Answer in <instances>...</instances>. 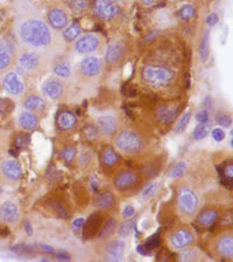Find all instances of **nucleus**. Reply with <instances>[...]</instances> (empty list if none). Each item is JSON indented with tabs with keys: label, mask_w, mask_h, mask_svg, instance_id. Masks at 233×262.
I'll return each mask as SVG.
<instances>
[{
	"label": "nucleus",
	"mask_w": 233,
	"mask_h": 262,
	"mask_svg": "<svg viewBox=\"0 0 233 262\" xmlns=\"http://www.w3.org/2000/svg\"><path fill=\"white\" fill-rule=\"evenodd\" d=\"M181 259L184 260V261H192L196 259V251L192 248H182V252H181Z\"/></svg>",
	"instance_id": "79ce46f5"
},
{
	"label": "nucleus",
	"mask_w": 233,
	"mask_h": 262,
	"mask_svg": "<svg viewBox=\"0 0 233 262\" xmlns=\"http://www.w3.org/2000/svg\"><path fill=\"white\" fill-rule=\"evenodd\" d=\"M68 15L65 11L60 10V8H53L48 12V23L52 28L56 29V31H61L68 26Z\"/></svg>",
	"instance_id": "dca6fc26"
},
{
	"label": "nucleus",
	"mask_w": 233,
	"mask_h": 262,
	"mask_svg": "<svg viewBox=\"0 0 233 262\" xmlns=\"http://www.w3.org/2000/svg\"><path fill=\"white\" fill-rule=\"evenodd\" d=\"M134 224H135L134 221H126L124 223H121L119 226V230H118V235H119L120 238H126V236H129L131 233H132Z\"/></svg>",
	"instance_id": "c9c22d12"
},
{
	"label": "nucleus",
	"mask_w": 233,
	"mask_h": 262,
	"mask_svg": "<svg viewBox=\"0 0 233 262\" xmlns=\"http://www.w3.org/2000/svg\"><path fill=\"white\" fill-rule=\"evenodd\" d=\"M90 185H91L93 190H96L97 187H98V185H99V181L97 180L96 177H92V179L90 180Z\"/></svg>",
	"instance_id": "13d9d810"
},
{
	"label": "nucleus",
	"mask_w": 233,
	"mask_h": 262,
	"mask_svg": "<svg viewBox=\"0 0 233 262\" xmlns=\"http://www.w3.org/2000/svg\"><path fill=\"white\" fill-rule=\"evenodd\" d=\"M139 183V177L133 171H122L114 180V185L117 189L125 191L134 187H137Z\"/></svg>",
	"instance_id": "9d476101"
},
{
	"label": "nucleus",
	"mask_w": 233,
	"mask_h": 262,
	"mask_svg": "<svg viewBox=\"0 0 233 262\" xmlns=\"http://www.w3.org/2000/svg\"><path fill=\"white\" fill-rule=\"evenodd\" d=\"M12 64V55L7 48L0 47V71H5Z\"/></svg>",
	"instance_id": "7c9ffc66"
},
{
	"label": "nucleus",
	"mask_w": 233,
	"mask_h": 262,
	"mask_svg": "<svg viewBox=\"0 0 233 262\" xmlns=\"http://www.w3.org/2000/svg\"><path fill=\"white\" fill-rule=\"evenodd\" d=\"M112 2H114V3H120V2H122V0H112Z\"/></svg>",
	"instance_id": "e2e57ef3"
},
{
	"label": "nucleus",
	"mask_w": 233,
	"mask_h": 262,
	"mask_svg": "<svg viewBox=\"0 0 233 262\" xmlns=\"http://www.w3.org/2000/svg\"><path fill=\"white\" fill-rule=\"evenodd\" d=\"M211 135H213L214 140L217 142H222L224 139H225V132L222 128H215L211 132Z\"/></svg>",
	"instance_id": "de8ad7c7"
},
{
	"label": "nucleus",
	"mask_w": 233,
	"mask_h": 262,
	"mask_svg": "<svg viewBox=\"0 0 233 262\" xmlns=\"http://www.w3.org/2000/svg\"><path fill=\"white\" fill-rule=\"evenodd\" d=\"M190 120H192V112L188 111V112H185L184 115L181 117V119L179 121H177V124L175 125V132L177 134L183 133L184 130H185V128L188 127Z\"/></svg>",
	"instance_id": "f704fd0d"
},
{
	"label": "nucleus",
	"mask_w": 233,
	"mask_h": 262,
	"mask_svg": "<svg viewBox=\"0 0 233 262\" xmlns=\"http://www.w3.org/2000/svg\"><path fill=\"white\" fill-rule=\"evenodd\" d=\"M211 129V124L209 121L206 122H202V124H198L196 126V128L194 130V139L195 140H203L207 134L210 133Z\"/></svg>",
	"instance_id": "c85d7f7f"
},
{
	"label": "nucleus",
	"mask_w": 233,
	"mask_h": 262,
	"mask_svg": "<svg viewBox=\"0 0 233 262\" xmlns=\"http://www.w3.org/2000/svg\"><path fill=\"white\" fill-rule=\"evenodd\" d=\"M194 234L188 230H179L176 231L175 233L172 235L171 238V244L174 248L176 249H182L184 247L190 246L194 243Z\"/></svg>",
	"instance_id": "4468645a"
},
{
	"label": "nucleus",
	"mask_w": 233,
	"mask_h": 262,
	"mask_svg": "<svg viewBox=\"0 0 233 262\" xmlns=\"http://www.w3.org/2000/svg\"><path fill=\"white\" fill-rule=\"evenodd\" d=\"M186 170H188V164L185 162H179L169 170L168 177H171V179H180V177L184 176Z\"/></svg>",
	"instance_id": "473e14b6"
},
{
	"label": "nucleus",
	"mask_w": 233,
	"mask_h": 262,
	"mask_svg": "<svg viewBox=\"0 0 233 262\" xmlns=\"http://www.w3.org/2000/svg\"><path fill=\"white\" fill-rule=\"evenodd\" d=\"M0 172L8 181H18L23 176L20 164L15 160H5L0 164Z\"/></svg>",
	"instance_id": "1a4fd4ad"
},
{
	"label": "nucleus",
	"mask_w": 233,
	"mask_h": 262,
	"mask_svg": "<svg viewBox=\"0 0 233 262\" xmlns=\"http://www.w3.org/2000/svg\"><path fill=\"white\" fill-rule=\"evenodd\" d=\"M125 244L120 240L109 243L105 248V259L108 261H121L124 259Z\"/></svg>",
	"instance_id": "2eb2a0df"
},
{
	"label": "nucleus",
	"mask_w": 233,
	"mask_h": 262,
	"mask_svg": "<svg viewBox=\"0 0 233 262\" xmlns=\"http://www.w3.org/2000/svg\"><path fill=\"white\" fill-rule=\"evenodd\" d=\"M179 14L181 16V19L183 20H192L195 15H196V10L195 7L186 4V5L182 6L179 10Z\"/></svg>",
	"instance_id": "4c0bfd02"
},
{
	"label": "nucleus",
	"mask_w": 233,
	"mask_h": 262,
	"mask_svg": "<svg viewBox=\"0 0 233 262\" xmlns=\"http://www.w3.org/2000/svg\"><path fill=\"white\" fill-rule=\"evenodd\" d=\"M142 2V4L143 5H146V6H150V5H152V4H154L156 0H141Z\"/></svg>",
	"instance_id": "680f3d73"
},
{
	"label": "nucleus",
	"mask_w": 233,
	"mask_h": 262,
	"mask_svg": "<svg viewBox=\"0 0 233 262\" xmlns=\"http://www.w3.org/2000/svg\"><path fill=\"white\" fill-rule=\"evenodd\" d=\"M137 249H138V252H139L141 255H145L146 252H147V248H146L145 246H143V245H142V246H138Z\"/></svg>",
	"instance_id": "052dcab7"
},
{
	"label": "nucleus",
	"mask_w": 233,
	"mask_h": 262,
	"mask_svg": "<svg viewBox=\"0 0 233 262\" xmlns=\"http://www.w3.org/2000/svg\"><path fill=\"white\" fill-rule=\"evenodd\" d=\"M14 110V103L7 98H0V115L7 117Z\"/></svg>",
	"instance_id": "e433bc0d"
},
{
	"label": "nucleus",
	"mask_w": 233,
	"mask_h": 262,
	"mask_svg": "<svg viewBox=\"0 0 233 262\" xmlns=\"http://www.w3.org/2000/svg\"><path fill=\"white\" fill-rule=\"evenodd\" d=\"M117 225H118L117 219H114V218L108 219V221L105 222V224L103 225V229H101V231H100L99 238L108 239L111 235H113L114 232H116V230H117Z\"/></svg>",
	"instance_id": "cd10ccee"
},
{
	"label": "nucleus",
	"mask_w": 233,
	"mask_h": 262,
	"mask_svg": "<svg viewBox=\"0 0 233 262\" xmlns=\"http://www.w3.org/2000/svg\"><path fill=\"white\" fill-rule=\"evenodd\" d=\"M41 91L44 96L49 99H58L62 96L63 91H65V86L63 83L58 79L49 78L48 81L44 83V85L41 88Z\"/></svg>",
	"instance_id": "9b49d317"
},
{
	"label": "nucleus",
	"mask_w": 233,
	"mask_h": 262,
	"mask_svg": "<svg viewBox=\"0 0 233 262\" xmlns=\"http://www.w3.org/2000/svg\"><path fill=\"white\" fill-rule=\"evenodd\" d=\"M216 121H217V124H219L220 126H223V127H230L232 124L231 117L227 115H223V113L216 117Z\"/></svg>",
	"instance_id": "c03bdc74"
},
{
	"label": "nucleus",
	"mask_w": 233,
	"mask_h": 262,
	"mask_svg": "<svg viewBox=\"0 0 233 262\" xmlns=\"http://www.w3.org/2000/svg\"><path fill=\"white\" fill-rule=\"evenodd\" d=\"M95 204L98 209L100 210H109L112 208V205L114 204V196L111 192L105 191L98 193L95 200Z\"/></svg>",
	"instance_id": "393cba45"
},
{
	"label": "nucleus",
	"mask_w": 233,
	"mask_h": 262,
	"mask_svg": "<svg viewBox=\"0 0 233 262\" xmlns=\"http://www.w3.org/2000/svg\"><path fill=\"white\" fill-rule=\"evenodd\" d=\"M0 218L7 224H15L20 219V211L18 205L11 201L4 202L0 205Z\"/></svg>",
	"instance_id": "6e6552de"
},
{
	"label": "nucleus",
	"mask_w": 233,
	"mask_h": 262,
	"mask_svg": "<svg viewBox=\"0 0 233 262\" xmlns=\"http://www.w3.org/2000/svg\"><path fill=\"white\" fill-rule=\"evenodd\" d=\"M159 243H160V238H159V234L156 233L155 235L151 236V238L147 240L143 246H145L147 249H153V248L159 246Z\"/></svg>",
	"instance_id": "a18cd8bd"
},
{
	"label": "nucleus",
	"mask_w": 233,
	"mask_h": 262,
	"mask_svg": "<svg viewBox=\"0 0 233 262\" xmlns=\"http://www.w3.org/2000/svg\"><path fill=\"white\" fill-rule=\"evenodd\" d=\"M93 11L103 20H112L119 13V7L112 0H95Z\"/></svg>",
	"instance_id": "39448f33"
},
{
	"label": "nucleus",
	"mask_w": 233,
	"mask_h": 262,
	"mask_svg": "<svg viewBox=\"0 0 233 262\" xmlns=\"http://www.w3.org/2000/svg\"><path fill=\"white\" fill-rule=\"evenodd\" d=\"M19 36L24 43L32 47H47L52 43L53 36L50 29L37 19H27L19 26Z\"/></svg>",
	"instance_id": "f257e3e1"
},
{
	"label": "nucleus",
	"mask_w": 233,
	"mask_h": 262,
	"mask_svg": "<svg viewBox=\"0 0 233 262\" xmlns=\"http://www.w3.org/2000/svg\"><path fill=\"white\" fill-rule=\"evenodd\" d=\"M41 248H42V251L48 253V254H54V252H55V249L53 247H50L46 244H41Z\"/></svg>",
	"instance_id": "4d7b16f0"
},
{
	"label": "nucleus",
	"mask_w": 233,
	"mask_h": 262,
	"mask_svg": "<svg viewBox=\"0 0 233 262\" xmlns=\"http://www.w3.org/2000/svg\"><path fill=\"white\" fill-rule=\"evenodd\" d=\"M116 147L129 154H137L145 149L146 143L138 133L131 129H122L114 139Z\"/></svg>",
	"instance_id": "7ed1b4c3"
},
{
	"label": "nucleus",
	"mask_w": 233,
	"mask_h": 262,
	"mask_svg": "<svg viewBox=\"0 0 233 262\" xmlns=\"http://www.w3.org/2000/svg\"><path fill=\"white\" fill-rule=\"evenodd\" d=\"M19 63L25 70L33 71V70H36L37 68H39L40 57H39V55L35 53L27 52V53L21 54V56L19 57Z\"/></svg>",
	"instance_id": "412c9836"
},
{
	"label": "nucleus",
	"mask_w": 233,
	"mask_h": 262,
	"mask_svg": "<svg viewBox=\"0 0 233 262\" xmlns=\"http://www.w3.org/2000/svg\"><path fill=\"white\" fill-rule=\"evenodd\" d=\"M53 255L56 257L57 260H61V261H69L71 259L69 253L65 251V249H58V251H55Z\"/></svg>",
	"instance_id": "49530a36"
},
{
	"label": "nucleus",
	"mask_w": 233,
	"mask_h": 262,
	"mask_svg": "<svg viewBox=\"0 0 233 262\" xmlns=\"http://www.w3.org/2000/svg\"><path fill=\"white\" fill-rule=\"evenodd\" d=\"M177 205L182 213L192 215L198 209V197L193 189L183 187L180 189L177 195Z\"/></svg>",
	"instance_id": "20e7f679"
},
{
	"label": "nucleus",
	"mask_w": 233,
	"mask_h": 262,
	"mask_svg": "<svg viewBox=\"0 0 233 262\" xmlns=\"http://www.w3.org/2000/svg\"><path fill=\"white\" fill-rule=\"evenodd\" d=\"M76 154H77V150H76V148L74 147H66L63 148L61 151V156L66 162L74 161V159L76 158Z\"/></svg>",
	"instance_id": "a19ab883"
},
{
	"label": "nucleus",
	"mask_w": 233,
	"mask_h": 262,
	"mask_svg": "<svg viewBox=\"0 0 233 262\" xmlns=\"http://www.w3.org/2000/svg\"><path fill=\"white\" fill-rule=\"evenodd\" d=\"M225 177L227 180H232L233 177V169H232V163L228 164V166L225 168Z\"/></svg>",
	"instance_id": "5fc2aeb1"
},
{
	"label": "nucleus",
	"mask_w": 233,
	"mask_h": 262,
	"mask_svg": "<svg viewBox=\"0 0 233 262\" xmlns=\"http://www.w3.org/2000/svg\"><path fill=\"white\" fill-rule=\"evenodd\" d=\"M25 107H26L28 111H42L46 107L45 100L39 96H29L25 100Z\"/></svg>",
	"instance_id": "a878e982"
},
{
	"label": "nucleus",
	"mask_w": 233,
	"mask_h": 262,
	"mask_svg": "<svg viewBox=\"0 0 233 262\" xmlns=\"http://www.w3.org/2000/svg\"><path fill=\"white\" fill-rule=\"evenodd\" d=\"M54 73L56 74L58 77L68 78V77H70V75H71V68L66 62L56 63L54 67Z\"/></svg>",
	"instance_id": "72a5a7b5"
},
{
	"label": "nucleus",
	"mask_w": 233,
	"mask_h": 262,
	"mask_svg": "<svg viewBox=\"0 0 233 262\" xmlns=\"http://www.w3.org/2000/svg\"><path fill=\"white\" fill-rule=\"evenodd\" d=\"M126 52L125 45L120 41H114L109 45L107 49V60L110 64H117L121 61Z\"/></svg>",
	"instance_id": "f3484780"
},
{
	"label": "nucleus",
	"mask_w": 233,
	"mask_h": 262,
	"mask_svg": "<svg viewBox=\"0 0 233 262\" xmlns=\"http://www.w3.org/2000/svg\"><path fill=\"white\" fill-rule=\"evenodd\" d=\"M80 32H82V29H80L79 25L73 24L70 25L69 27H66L65 32H63V36H65V39L67 41H74L79 36Z\"/></svg>",
	"instance_id": "2f4dec72"
},
{
	"label": "nucleus",
	"mask_w": 233,
	"mask_h": 262,
	"mask_svg": "<svg viewBox=\"0 0 233 262\" xmlns=\"http://www.w3.org/2000/svg\"><path fill=\"white\" fill-rule=\"evenodd\" d=\"M98 132L104 135H112L119 128V122L117 118L112 116H101L96 121Z\"/></svg>",
	"instance_id": "f8f14e48"
},
{
	"label": "nucleus",
	"mask_w": 233,
	"mask_h": 262,
	"mask_svg": "<svg viewBox=\"0 0 233 262\" xmlns=\"http://www.w3.org/2000/svg\"><path fill=\"white\" fill-rule=\"evenodd\" d=\"M218 218V212L214 209H206L197 217V223L201 226L214 225Z\"/></svg>",
	"instance_id": "b1692460"
},
{
	"label": "nucleus",
	"mask_w": 233,
	"mask_h": 262,
	"mask_svg": "<svg viewBox=\"0 0 233 262\" xmlns=\"http://www.w3.org/2000/svg\"><path fill=\"white\" fill-rule=\"evenodd\" d=\"M99 37L95 34H87L76 42L75 50L78 54H90L99 48Z\"/></svg>",
	"instance_id": "423d86ee"
},
{
	"label": "nucleus",
	"mask_w": 233,
	"mask_h": 262,
	"mask_svg": "<svg viewBox=\"0 0 233 262\" xmlns=\"http://www.w3.org/2000/svg\"><path fill=\"white\" fill-rule=\"evenodd\" d=\"M101 160H103V163L105 167L111 168L119 162V155L117 154L116 150L109 147L104 149L103 155H101Z\"/></svg>",
	"instance_id": "bb28decb"
},
{
	"label": "nucleus",
	"mask_w": 233,
	"mask_h": 262,
	"mask_svg": "<svg viewBox=\"0 0 233 262\" xmlns=\"http://www.w3.org/2000/svg\"><path fill=\"white\" fill-rule=\"evenodd\" d=\"M24 229H25V231H26V233H27L28 235H33L34 232H33V229H32L31 223H29V221H25Z\"/></svg>",
	"instance_id": "6e6d98bb"
},
{
	"label": "nucleus",
	"mask_w": 233,
	"mask_h": 262,
	"mask_svg": "<svg viewBox=\"0 0 233 262\" xmlns=\"http://www.w3.org/2000/svg\"><path fill=\"white\" fill-rule=\"evenodd\" d=\"M19 124L26 130H33L39 126V119L32 111H24L19 115Z\"/></svg>",
	"instance_id": "5701e85b"
},
{
	"label": "nucleus",
	"mask_w": 233,
	"mask_h": 262,
	"mask_svg": "<svg viewBox=\"0 0 233 262\" xmlns=\"http://www.w3.org/2000/svg\"><path fill=\"white\" fill-rule=\"evenodd\" d=\"M177 115H179V108L175 106H161L156 111V119L159 121L163 122V124H169L173 120L176 119Z\"/></svg>",
	"instance_id": "4be33fe9"
},
{
	"label": "nucleus",
	"mask_w": 233,
	"mask_h": 262,
	"mask_svg": "<svg viewBox=\"0 0 233 262\" xmlns=\"http://www.w3.org/2000/svg\"><path fill=\"white\" fill-rule=\"evenodd\" d=\"M68 5L74 12H84L89 7V0H68Z\"/></svg>",
	"instance_id": "58836bf2"
},
{
	"label": "nucleus",
	"mask_w": 233,
	"mask_h": 262,
	"mask_svg": "<svg viewBox=\"0 0 233 262\" xmlns=\"http://www.w3.org/2000/svg\"><path fill=\"white\" fill-rule=\"evenodd\" d=\"M134 213H135V210H134L133 206L132 205H126L125 208H124V210H122L121 215H122V218L130 219V218L133 217Z\"/></svg>",
	"instance_id": "8fccbe9b"
},
{
	"label": "nucleus",
	"mask_w": 233,
	"mask_h": 262,
	"mask_svg": "<svg viewBox=\"0 0 233 262\" xmlns=\"http://www.w3.org/2000/svg\"><path fill=\"white\" fill-rule=\"evenodd\" d=\"M103 223L101 215L99 213H93L89 217L88 222L84 224V236L86 238H92L93 235H96L99 232L100 225Z\"/></svg>",
	"instance_id": "a211bd4d"
},
{
	"label": "nucleus",
	"mask_w": 233,
	"mask_h": 262,
	"mask_svg": "<svg viewBox=\"0 0 233 262\" xmlns=\"http://www.w3.org/2000/svg\"><path fill=\"white\" fill-rule=\"evenodd\" d=\"M159 190V184L158 182H152L145 187V189L142 190V198L143 200H150V198L153 197Z\"/></svg>",
	"instance_id": "ea45409f"
},
{
	"label": "nucleus",
	"mask_w": 233,
	"mask_h": 262,
	"mask_svg": "<svg viewBox=\"0 0 233 262\" xmlns=\"http://www.w3.org/2000/svg\"><path fill=\"white\" fill-rule=\"evenodd\" d=\"M218 254L226 259H232L233 256V238L232 235H223L220 236L216 245Z\"/></svg>",
	"instance_id": "6ab92c4d"
},
{
	"label": "nucleus",
	"mask_w": 233,
	"mask_h": 262,
	"mask_svg": "<svg viewBox=\"0 0 233 262\" xmlns=\"http://www.w3.org/2000/svg\"><path fill=\"white\" fill-rule=\"evenodd\" d=\"M195 118H196V120L200 122V124H202V122L209 121V113H207L206 110H202V111H198L196 113Z\"/></svg>",
	"instance_id": "09e8293b"
},
{
	"label": "nucleus",
	"mask_w": 233,
	"mask_h": 262,
	"mask_svg": "<svg viewBox=\"0 0 233 262\" xmlns=\"http://www.w3.org/2000/svg\"><path fill=\"white\" fill-rule=\"evenodd\" d=\"M101 61L98 57H86L84 60L80 62L79 69L80 73L87 77H95V76L99 75L101 71Z\"/></svg>",
	"instance_id": "ddd939ff"
},
{
	"label": "nucleus",
	"mask_w": 233,
	"mask_h": 262,
	"mask_svg": "<svg viewBox=\"0 0 233 262\" xmlns=\"http://www.w3.org/2000/svg\"><path fill=\"white\" fill-rule=\"evenodd\" d=\"M206 23H207V25H209L210 27H214L215 25L218 23V15L216 14V13L210 14L209 16H207V19H206Z\"/></svg>",
	"instance_id": "864d4df0"
},
{
	"label": "nucleus",
	"mask_w": 233,
	"mask_h": 262,
	"mask_svg": "<svg viewBox=\"0 0 233 262\" xmlns=\"http://www.w3.org/2000/svg\"><path fill=\"white\" fill-rule=\"evenodd\" d=\"M200 54H201V60L203 62H205L210 54V33H209V31H206L204 33V35H203V39L201 41Z\"/></svg>",
	"instance_id": "c756f323"
},
{
	"label": "nucleus",
	"mask_w": 233,
	"mask_h": 262,
	"mask_svg": "<svg viewBox=\"0 0 233 262\" xmlns=\"http://www.w3.org/2000/svg\"><path fill=\"white\" fill-rule=\"evenodd\" d=\"M56 122L61 130H70L77 124V118L71 111H62L57 115Z\"/></svg>",
	"instance_id": "aec40b11"
},
{
	"label": "nucleus",
	"mask_w": 233,
	"mask_h": 262,
	"mask_svg": "<svg viewBox=\"0 0 233 262\" xmlns=\"http://www.w3.org/2000/svg\"><path fill=\"white\" fill-rule=\"evenodd\" d=\"M91 155L88 153V151H86V153H83L82 155L79 156V164H82V166H87V164L90 162V159Z\"/></svg>",
	"instance_id": "603ef678"
},
{
	"label": "nucleus",
	"mask_w": 233,
	"mask_h": 262,
	"mask_svg": "<svg viewBox=\"0 0 233 262\" xmlns=\"http://www.w3.org/2000/svg\"><path fill=\"white\" fill-rule=\"evenodd\" d=\"M204 110H206V111H209V110L211 108V98L209 96L206 97V98L204 99Z\"/></svg>",
	"instance_id": "bf43d9fd"
},
{
	"label": "nucleus",
	"mask_w": 233,
	"mask_h": 262,
	"mask_svg": "<svg viewBox=\"0 0 233 262\" xmlns=\"http://www.w3.org/2000/svg\"><path fill=\"white\" fill-rule=\"evenodd\" d=\"M84 224H86V219H84L83 217H80V218L75 219L73 224H71V227H73V230H75V231H79L80 229H83Z\"/></svg>",
	"instance_id": "3c124183"
},
{
	"label": "nucleus",
	"mask_w": 233,
	"mask_h": 262,
	"mask_svg": "<svg viewBox=\"0 0 233 262\" xmlns=\"http://www.w3.org/2000/svg\"><path fill=\"white\" fill-rule=\"evenodd\" d=\"M142 81L154 88H163L171 84L175 78V73L166 67L147 66L141 70Z\"/></svg>",
	"instance_id": "f03ea898"
},
{
	"label": "nucleus",
	"mask_w": 233,
	"mask_h": 262,
	"mask_svg": "<svg viewBox=\"0 0 233 262\" xmlns=\"http://www.w3.org/2000/svg\"><path fill=\"white\" fill-rule=\"evenodd\" d=\"M3 86L11 95H21L25 91V84L14 71L7 73L3 78Z\"/></svg>",
	"instance_id": "0eeeda50"
},
{
	"label": "nucleus",
	"mask_w": 233,
	"mask_h": 262,
	"mask_svg": "<svg viewBox=\"0 0 233 262\" xmlns=\"http://www.w3.org/2000/svg\"><path fill=\"white\" fill-rule=\"evenodd\" d=\"M28 143H29V137L26 134H19L14 140V145L18 149H23V148L26 147Z\"/></svg>",
	"instance_id": "37998d69"
}]
</instances>
